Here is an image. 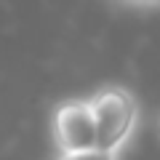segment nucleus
I'll return each mask as SVG.
<instances>
[{
    "mask_svg": "<svg viewBox=\"0 0 160 160\" xmlns=\"http://www.w3.org/2000/svg\"><path fill=\"white\" fill-rule=\"evenodd\" d=\"M109 3L126 8H160V0H109Z\"/></svg>",
    "mask_w": 160,
    "mask_h": 160,
    "instance_id": "obj_4",
    "label": "nucleus"
},
{
    "mask_svg": "<svg viewBox=\"0 0 160 160\" xmlns=\"http://www.w3.org/2000/svg\"><path fill=\"white\" fill-rule=\"evenodd\" d=\"M120 152H107V149H88V152H75V155H56L53 160H118Z\"/></svg>",
    "mask_w": 160,
    "mask_h": 160,
    "instance_id": "obj_3",
    "label": "nucleus"
},
{
    "mask_svg": "<svg viewBox=\"0 0 160 160\" xmlns=\"http://www.w3.org/2000/svg\"><path fill=\"white\" fill-rule=\"evenodd\" d=\"M91 107L96 118L99 149L120 152L131 142L133 131L139 126V102L126 86H102L96 93H91Z\"/></svg>",
    "mask_w": 160,
    "mask_h": 160,
    "instance_id": "obj_1",
    "label": "nucleus"
},
{
    "mask_svg": "<svg viewBox=\"0 0 160 160\" xmlns=\"http://www.w3.org/2000/svg\"><path fill=\"white\" fill-rule=\"evenodd\" d=\"M51 139L59 155L96 149L99 133H96V118H93L91 99H83V96L62 99L51 109Z\"/></svg>",
    "mask_w": 160,
    "mask_h": 160,
    "instance_id": "obj_2",
    "label": "nucleus"
}]
</instances>
